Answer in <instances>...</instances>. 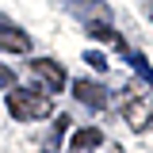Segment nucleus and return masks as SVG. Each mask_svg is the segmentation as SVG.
<instances>
[{"label": "nucleus", "instance_id": "20e7f679", "mask_svg": "<svg viewBox=\"0 0 153 153\" xmlns=\"http://www.w3.org/2000/svg\"><path fill=\"white\" fill-rule=\"evenodd\" d=\"M73 96L80 100V103H84V107H92V111H103V107L111 103L107 88H103V84H96V80H88V76L73 80Z\"/></svg>", "mask_w": 153, "mask_h": 153}, {"label": "nucleus", "instance_id": "9d476101", "mask_svg": "<svg viewBox=\"0 0 153 153\" xmlns=\"http://www.w3.org/2000/svg\"><path fill=\"white\" fill-rule=\"evenodd\" d=\"M126 57H130L134 73H138V76H142V80H146V84H149V88H153V65H149V61H146V57H142V54H130V50H126Z\"/></svg>", "mask_w": 153, "mask_h": 153}, {"label": "nucleus", "instance_id": "f8f14e48", "mask_svg": "<svg viewBox=\"0 0 153 153\" xmlns=\"http://www.w3.org/2000/svg\"><path fill=\"white\" fill-rule=\"evenodd\" d=\"M84 61H88L92 69H100V73L107 69V57H103V54H84Z\"/></svg>", "mask_w": 153, "mask_h": 153}, {"label": "nucleus", "instance_id": "ddd939ff", "mask_svg": "<svg viewBox=\"0 0 153 153\" xmlns=\"http://www.w3.org/2000/svg\"><path fill=\"white\" fill-rule=\"evenodd\" d=\"M146 16H149V19H153V0H149V4H146Z\"/></svg>", "mask_w": 153, "mask_h": 153}, {"label": "nucleus", "instance_id": "1a4fd4ad", "mask_svg": "<svg viewBox=\"0 0 153 153\" xmlns=\"http://www.w3.org/2000/svg\"><path fill=\"white\" fill-rule=\"evenodd\" d=\"M69 123H73L69 115H57V119H54V126H50V134L42 138V153H57V146H61V134L69 130Z\"/></svg>", "mask_w": 153, "mask_h": 153}, {"label": "nucleus", "instance_id": "39448f33", "mask_svg": "<svg viewBox=\"0 0 153 153\" xmlns=\"http://www.w3.org/2000/svg\"><path fill=\"white\" fill-rule=\"evenodd\" d=\"M0 50H4V54H27V50H31L27 31H19L12 19H0Z\"/></svg>", "mask_w": 153, "mask_h": 153}, {"label": "nucleus", "instance_id": "423d86ee", "mask_svg": "<svg viewBox=\"0 0 153 153\" xmlns=\"http://www.w3.org/2000/svg\"><path fill=\"white\" fill-rule=\"evenodd\" d=\"M65 4H69V12L80 16L84 23H88V19H111V12H107L103 0H65Z\"/></svg>", "mask_w": 153, "mask_h": 153}, {"label": "nucleus", "instance_id": "0eeeda50", "mask_svg": "<svg viewBox=\"0 0 153 153\" xmlns=\"http://www.w3.org/2000/svg\"><path fill=\"white\" fill-rule=\"evenodd\" d=\"M96 146H103V130L100 126H84V130L73 134V153H88Z\"/></svg>", "mask_w": 153, "mask_h": 153}, {"label": "nucleus", "instance_id": "f257e3e1", "mask_svg": "<svg viewBox=\"0 0 153 153\" xmlns=\"http://www.w3.org/2000/svg\"><path fill=\"white\" fill-rule=\"evenodd\" d=\"M8 111H12V119H19V123H35V119H46V115L54 111V103H50L46 92L12 88V92H8Z\"/></svg>", "mask_w": 153, "mask_h": 153}, {"label": "nucleus", "instance_id": "7ed1b4c3", "mask_svg": "<svg viewBox=\"0 0 153 153\" xmlns=\"http://www.w3.org/2000/svg\"><path fill=\"white\" fill-rule=\"evenodd\" d=\"M31 73L46 84V92H61L65 88V69L57 65L54 57H31Z\"/></svg>", "mask_w": 153, "mask_h": 153}, {"label": "nucleus", "instance_id": "6e6552de", "mask_svg": "<svg viewBox=\"0 0 153 153\" xmlns=\"http://www.w3.org/2000/svg\"><path fill=\"white\" fill-rule=\"evenodd\" d=\"M84 31H88L92 38H100V42H115V46H123V38L115 35L111 19H88V23H84Z\"/></svg>", "mask_w": 153, "mask_h": 153}, {"label": "nucleus", "instance_id": "9b49d317", "mask_svg": "<svg viewBox=\"0 0 153 153\" xmlns=\"http://www.w3.org/2000/svg\"><path fill=\"white\" fill-rule=\"evenodd\" d=\"M0 88H16V73L8 65H0Z\"/></svg>", "mask_w": 153, "mask_h": 153}, {"label": "nucleus", "instance_id": "f03ea898", "mask_svg": "<svg viewBox=\"0 0 153 153\" xmlns=\"http://www.w3.org/2000/svg\"><path fill=\"white\" fill-rule=\"evenodd\" d=\"M123 115L130 123V130H146L153 123V88L146 84H126L123 88Z\"/></svg>", "mask_w": 153, "mask_h": 153}]
</instances>
